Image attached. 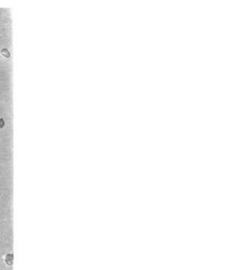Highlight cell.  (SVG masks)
Returning <instances> with one entry per match:
<instances>
[{
  "label": "cell",
  "instance_id": "cell-1",
  "mask_svg": "<svg viewBox=\"0 0 240 270\" xmlns=\"http://www.w3.org/2000/svg\"><path fill=\"white\" fill-rule=\"evenodd\" d=\"M4 262L5 265L8 267H12L14 264V254L8 253L4 256Z\"/></svg>",
  "mask_w": 240,
  "mask_h": 270
},
{
  "label": "cell",
  "instance_id": "cell-2",
  "mask_svg": "<svg viewBox=\"0 0 240 270\" xmlns=\"http://www.w3.org/2000/svg\"><path fill=\"white\" fill-rule=\"evenodd\" d=\"M0 54H1L2 56L5 58V59H8V58H10L11 56L9 51L6 48H3L1 49V51H0Z\"/></svg>",
  "mask_w": 240,
  "mask_h": 270
},
{
  "label": "cell",
  "instance_id": "cell-3",
  "mask_svg": "<svg viewBox=\"0 0 240 270\" xmlns=\"http://www.w3.org/2000/svg\"><path fill=\"white\" fill-rule=\"evenodd\" d=\"M4 125H5V122H4V119L0 118V130L4 127Z\"/></svg>",
  "mask_w": 240,
  "mask_h": 270
},
{
  "label": "cell",
  "instance_id": "cell-4",
  "mask_svg": "<svg viewBox=\"0 0 240 270\" xmlns=\"http://www.w3.org/2000/svg\"><path fill=\"white\" fill-rule=\"evenodd\" d=\"M0 198H1V193H0Z\"/></svg>",
  "mask_w": 240,
  "mask_h": 270
}]
</instances>
